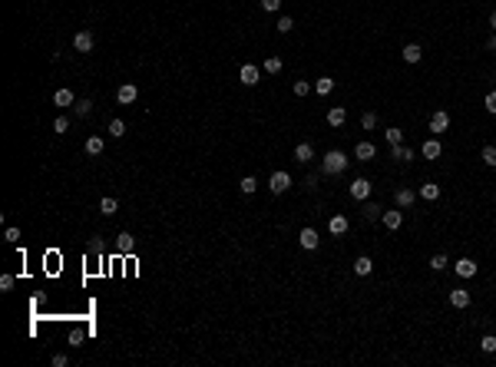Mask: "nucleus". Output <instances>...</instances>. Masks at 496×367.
I'll return each mask as SVG.
<instances>
[{
  "label": "nucleus",
  "mask_w": 496,
  "mask_h": 367,
  "mask_svg": "<svg viewBox=\"0 0 496 367\" xmlns=\"http://www.w3.org/2000/svg\"><path fill=\"white\" fill-rule=\"evenodd\" d=\"M347 162H351V159H347L344 152L331 149V152H327L324 159H321V172H324V175H341V172L347 169Z\"/></svg>",
  "instance_id": "obj_1"
},
{
  "label": "nucleus",
  "mask_w": 496,
  "mask_h": 367,
  "mask_svg": "<svg viewBox=\"0 0 496 367\" xmlns=\"http://www.w3.org/2000/svg\"><path fill=\"white\" fill-rule=\"evenodd\" d=\"M268 189H271L275 195H285V192L291 189V175H288V172H271V179H268Z\"/></svg>",
  "instance_id": "obj_2"
},
{
  "label": "nucleus",
  "mask_w": 496,
  "mask_h": 367,
  "mask_svg": "<svg viewBox=\"0 0 496 367\" xmlns=\"http://www.w3.org/2000/svg\"><path fill=\"white\" fill-rule=\"evenodd\" d=\"M446 129H450V112L437 109L434 116H430V132H434V136H443Z\"/></svg>",
  "instance_id": "obj_3"
},
{
  "label": "nucleus",
  "mask_w": 496,
  "mask_h": 367,
  "mask_svg": "<svg viewBox=\"0 0 496 367\" xmlns=\"http://www.w3.org/2000/svg\"><path fill=\"white\" fill-rule=\"evenodd\" d=\"M93 47H96V37H93L89 30H80V33L73 37V50H76V53H89Z\"/></svg>",
  "instance_id": "obj_4"
},
{
  "label": "nucleus",
  "mask_w": 496,
  "mask_h": 367,
  "mask_svg": "<svg viewBox=\"0 0 496 367\" xmlns=\"http://www.w3.org/2000/svg\"><path fill=\"white\" fill-rule=\"evenodd\" d=\"M371 182H367V179H354L351 182V199H358V202H367V199H371Z\"/></svg>",
  "instance_id": "obj_5"
},
{
  "label": "nucleus",
  "mask_w": 496,
  "mask_h": 367,
  "mask_svg": "<svg viewBox=\"0 0 496 367\" xmlns=\"http://www.w3.org/2000/svg\"><path fill=\"white\" fill-rule=\"evenodd\" d=\"M381 222H384V228H387V232H397L404 225V212L390 209V212H384V215H381Z\"/></svg>",
  "instance_id": "obj_6"
},
{
  "label": "nucleus",
  "mask_w": 496,
  "mask_h": 367,
  "mask_svg": "<svg viewBox=\"0 0 496 367\" xmlns=\"http://www.w3.org/2000/svg\"><path fill=\"white\" fill-rule=\"evenodd\" d=\"M354 156H358L361 162H371V159L377 156V146H374V143H367V139H361V143L354 146Z\"/></svg>",
  "instance_id": "obj_7"
},
{
  "label": "nucleus",
  "mask_w": 496,
  "mask_h": 367,
  "mask_svg": "<svg viewBox=\"0 0 496 367\" xmlns=\"http://www.w3.org/2000/svg\"><path fill=\"white\" fill-rule=\"evenodd\" d=\"M344 123H347V109H344V106H331V109H327V126L341 129Z\"/></svg>",
  "instance_id": "obj_8"
},
{
  "label": "nucleus",
  "mask_w": 496,
  "mask_h": 367,
  "mask_svg": "<svg viewBox=\"0 0 496 367\" xmlns=\"http://www.w3.org/2000/svg\"><path fill=\"white\" fill-rule=\"evenodd\" d=\"M136 96H139V89L132 86V83H123L120 89H116V100H120L123 106H129V103H136Z\"/></svg>",
  "instance_id": "obj_9"
},
{
  "label": "nucleus",
  "mask_w": 496,
  "mask_h": 367,
  "mask_svg": "<svg viewBox=\"0 0 496 367\" xmlns=\"http://www.w3.org/2000/svg\"><path fill=\"white\" fill-rule=\"evenodd\" d=\"M298 242H301V248L314 251V248L321 245V238H318V232H314V228H301V235H298Z\"/></svg>",
  "instance_id": "obj_10"
},
{
  "label": "nucleus",
  "mask_w": 496,
  "mask_h": 367,
  "mask_svg": "<svg viewBox=\"0 0 496 367\" xmlns=\"http://www.w3.org/2000/svg\"><path fill=\"white\" fill-rule=\"evenodd\" d=\"M440 152H443V146H440V139L434 136V139H427V143L420 146V156L423 159H440Z\"/></svg>",
  "instance_id": "obj_11"
},
{
  "label": "nucleus",
  "mask_w": 496,
  "mask_h": 367,
  "mask_svg": "<svg viewBox=\"0 0 496 367\" xmlns=\"http://www.w3.org/2000/svg\"><path fill=\"white\" fill-rule=\"evenodd\" d=\"M453 271H457L460 278H473V274H477V262H473V258H460V262L453 265Z\"/></svg>",
  "instance_id": "obj_12"
},
{
  "label": "nucleus",
  "mask_w": 496,
  "mask_h": 367,
  "mask_svg": "<svg viewBox=\"0 0 496 367\" xmlns=\"http://www.w3.org/2000/svg\"><path fill=\"white\" fill-rule=\"evenodd\" d=\"M239 80L245 83V86H255V83H258V66H255V63H245V66L239 70Z\"/></svg>",
  "instance_id": "obj_13"
},
{
  "label": "nucleus",
  "mask_w": 496,
  "mask_h": 367,
  "mask_svg": "<svg viewBox=\"0 0 496 367\" xmlns=\"http://www.w3.org/2000/svg\"><path fill=\"white\" fill-rule=\"evenodd\" d=\"M450 305L453 308H470V291H466V288H453V291H450Z\"/></svg>",
  "instance_id": "obj_14"
},
{
  "label": "nucleus",
  "mask_w": 496,
  "mask_h": 367,
  "mask_svg": "<svg viewBox=\"0 0 496 367\" xmlns=\"http://www.w3.org/2000/svg\"><path fill=\"white\" fill-rule=\"evenodd\" d=\"M390 159H397V162H410L414 159V149H410V146H390Z\"/></svg>",
  "instance_id": "obj_15"
},
{
  "label": "nucleus",
  "mask_w": 496,
  "mask_h": 367,
  "mask_svg": "<svg viewBox=\"0 0 496 367\" xmlns=\"http://www.w3.org/2000/svg\"><path fill=\"white\" fill-rule=\"evenodd\" d=\"M400 56H404V63H420L423 50H420V47H417V43H407V47H404V50H400Z\"/></svg>",
  "instance_id": "obj_16"
},
{
  "label": "nucleus",
  "mask_w": 496,
  "mask_h": 367,
  "mask_svg": "<svg viewBox=\"0 0 496 367\" xmlns=\"http://www.w3.org/2000/svg\"><path fill=\"white\" fill-rule=\"evenodd\" d=\"M347 225H351V222H347L344 215H334L331 222H327V232H331V235H344V232H347Z\"/></svg>",
  "instance_id": "obj_17"
},
{
  "label": "nucleus",
  "mask_w": 496,
  "mask_h": 367,
  "mask_svg": "<svg viewBox=\"0 0 496 367\" xmlns=\"http://www.w3.org/2000/svg\"><path fill=\"white\" fill-rule=\"evenodd\" d=\"M295 159H298V162H311V159H314V146H311V143H298V146H295Z\"/></svg>",
  "instance_id": "obj_18"
},
{
  "label": "nucleus",
  "mask_w": 496,
  "mask_h": 367,
  "mask_svg": "<svg viewBox=\"0 0 496 367\" xmlns=\"http://www.w3.org/2000/svg\"><path fill=\"white\" fill-rule=\"evenodd\" d=\"M420 199L437 202L440 199V186H437V182H423V186H420Z\"/></svg>",
  "instance_id": "obj_19"
},
{
  "label": "nucleus",
  "mask_w": 496,
  "mask_h": 367,
  "mask_svg": "<svg viewBox=\"0 0 496 367\" xmlns=\"http://www.w3.org/2000/svg\"><path fill=\"white\" fill-rule=\"evenodd\" d=\"M53 106H76L73 89H57V93H53Z\"/></svg>",
  "instance_id": "obj_20"
},
{
  "label": "nucleus",
  "mask_w": 496,
  "mask_h": 367,
  "mask_svg": "<svg viewBox=\"0 0 496 367\" xmlns=\"http://www.w3.org/2000/svg\"><path fill=\"white\" fill-rule=\"evenodd\" d=\"M414 202H417V192H414V189H400V192H397V205H400V209H410Z\"/></svg>",
  "instance_id": "obj_21"
},
{
  "label": "nucleus",
  "mask_w": 496,
  "mask_h": 367,
  "mask_svg": "<svg viewBox=\"0 0 496 367\" xmlns=\"http://www.w3.org/2000/svg\"><path fill=\"white\" fill-rule=\"evenodd\" d=\"M116 248H120V255H132V248H136V242H132V235H129V232H123V235H120V242H116Z\"/></svg>",
  "instance_id": "obj_22"
},
{
  "label": "nucleus",
  "mask_w": 496,
  "mask_h": 367,
  "mask_svg": "<svg viewBox=\"0 0 496 367\" xmlns=\"http://www.w3.org/2000/svg\"><path fill=\"white\" fill-rule=\"evenodd\" d=\"M371 271H374V262L367 255H361L358 262H354V274H361V278H364V274H371Z\"/></svg>",
  "instance_id": "obj_23"
},
{
  "label": "nucleus",
  "mask_w": 496,
  "mask_h": 367,
  "mask_svg": "<svg viewBox=\"0 0 496 367\" xmlns=\"http://www.w3.org/2000/svg\"><path fill=\"white\" fill-rule=\"evenodd\" d=\"M381 215H384V209L377 205V202H371V199H367V202H364V218H367V222H377Z\"/></svg>",
  "instance_id": "obj_24"
},
{
  "label": "nucleus",
  "mask_w": 496,
  "mask_h": 367,
  "mask_svg": "<svg viewBox=\"0 0 496 367\" xmlns=\"http://www.w3.org/2000/svg\"><path fill=\"white\" fill-rule=\"evenodd\" d=\"M331 89H334V80H331V76H321V80H314V93H318V96H327Z\"/></svg>",
  "instance_id": "obj_25"
},
{
  "label": "nucleus",
  "mask_w": 496,
  "mask_h": 367,
  "mask_svg": "<svg viewBox=\"0 0 496 367\" xmlns=\"http://www.w3.org/2000/svg\"><path fill=\"white\" fill-rule=\"evenodd\" d=\"M103 149H106V143H103V136H89V139H86V152H89V156H100Z\"/></svg>",
  "instance_id": "obj_26"
},
{
  "label": "nucleus",
  "mask_w": 496,
  "mask_h": 367,
  "mask_svg": "<svg viewBox=\"0 0 496 367\" xmlns=\"http://www.w3.org/2000/svg\"><path fill=\"white\" fill-rule=\"evenodd\" d=\"M384 139H387V146H400V143H404V129H397V126H390V129L384 132Z\"/></svg>",
  "instance_id": "obj_27"
},
{
  "label": "nucleus",
  "mask_w": 496,
  "mask_h": 367,
  "mask_svg": "<svg viewBox=\"0 0 496 367\" xmlns=\"http://www.w3.org/2000/svg\"><path fill=\"white\" fill-rule=\"evenodd\" d=\"M116 209H120V202H116L113 195H106V199H100V212H103V215H116Z\"/></svg>",
  "instance_id": "obj_28"
},
{
  "label": "nucleus",
  "mask_w": 496,
  "mask_h": 367,
  "mask_svg": "<svg viewBox=\"0 0 496 367\" xmlns=\"http://www.w3.org/2000/svg\"><path fill=\"white\" fill-rule=\"evenodd\" d=\"M239 189H242V192H245V195H251V192H255V189H258V179H255V175H245V179L239 182Z\"/></svg>",
  "instance_id": "obj_29"
},
{
  "label": "nucleus",
  "mask_w": 496,
  "mask_h": 367,
  "mask_svg": "<svg viewBox=\"0 0 496 367\" xmlns=\"http://www.w3.org/2000/svg\"><path fill=\"white\" fill-rule=\"evenodd\" d=\"M480 159L486 162V166L496 169V146H483V152H480Z\"/></svg>",
  "instance_id": "obj_30"
},
{
  "label": "nucleus",
  "mask_w": 496,
  "mask_h": 367,
  "mask_svg": "<svg viewBox=\"0 0 496 367\" xmlns=\"http://www.w3.org/2000/svg\"><path fill=\"white\" fill-rule=\"evenodd\" d=\"M109 136H116V139L126 136V123H123V119H109Z\"/></svg>",
  "instance_id": "obj_31"
},
{
  "label": "nucleus",
  "mask_w": 496,
  "mask_h": 367,
  "mask_svg": "<svg viewBox=\"0 0 496 367\" xmlns=\"http://www.w3.org/2000/svg\"><path fill=\"white\" fill-rule=\"evenodd\" d=\"M73 112H76V116H89V112H93V103H89V100H76Z\"/></svg>",
  "instance_id": "obj_32"
},
{
  "label": "nucleus",
  "mask_w": 496,
  "mask_h": 367,
  "mask_svg": "<svg viewBox=\"0 0 496 367\" xmlns=\"http://www.w3.org/2000/svg\"><path fill=\"white\" fill-rule=\"evenodd\" d=\"M480 351H483V354H496V337L486 334L483 341H480Z\"/></svg>",
  "instance_id": "obj_33"
},
{
  "label": "nucleus",
  "mask_w": 496,
  "mask_h": 367,
  "mask_svg": "<svg viewBox=\"0 0 496 367\" xmlns=\"http://www.w3.org/2000/svg\"><path fill=\"white\" fill-rule=\"evenodd\" d=\"M265 73H281V60H278V56H268V60H265Z\"/></svg>",
  "instance_id": "obj_34"
},
{
  "label": "nucleus",
  "mask_w": 496,
  "mask_h": 367,
  "mask_svg": "<svg viewBox=\"0 0 496 367\" xmlns=\"http://www.w3.org/2000/svg\"><path fill=\"white\" fill-rule=\"evenodd\" d=\"M446 265H450V258H446V255H434V258H430V268H434V271H443Z\"/></svg>",
  "instance_id": "obj_35"
},
{
  "label": "nucleus",
  "mask_w": 496,
  "mask_h": 367,
  "mask_svg": "<svg viewBox=\"0 0 496 367\" xmlns=\"http://www.w3.org/2000/svg\"><path fill=\"white\" fill-rule=\"evenodd\" d=\"M275 27H278V33H291V30H295V20H291V17H281Z\"/></svg>",
  "instance_id": "obj_36"
},
{
  "label": "nucleus",
  "mask_w": 496,
  "mask_h": 367,
  "mask_svg": "<svg viewBox=\"0 0 496 367\" xmlns=\"http://www.w3.org/2000/svg\"><path fill=\"white\" fill-rule=\"evenodd\" d=\"M66 129H69V119L66 116H57V119H53V132H60V136H63Z\"/></svg>",
  "instance_id": "obj_37"
},
{
  "label": "nucleus",
  "mask_w": 496,
  "mask_h": 367,
  "mask_svg": "<svg viewBox=\"0 0 496 367\" xmlns=\"http://www.w3.org/2000/svg\"><path fill=\"white\" fill-rule=\"evenodd\" d=\"M308 93H311V83L308 80H298L295 83V96H308Z\"/></svg>",
  "instance_id": "obj_38"
},
{
  "label": "nucleus",
  "mask_w": 496,
  "mask_h": 367,
  "mask_svg": "<svg viewBox=\"0 0 496 367\" xmlns=\"http://www.w3.org/2000/svg\"><path fill=\"white\" fill-rule=\"evenodd\" d=\"M361 126H364V129H374V126H377V112H364V116H361Z\"/></svg>",
  "instance_id": "obj_39"
},
{
  "label": "nucleus",
  "mask_w": 496,
  "mask_h": 367,
  "mask_svg": "<svg viewBox=\"0 0 496 367\" xmlns=\"http://www.w3.org/2000/svg\"><path fill=\"white\" fill-rule=\"evenodd\" d=\"M483 106H486V112H493V116H496V93H486Z\"/></svg>",
  "instance_id": "obj_40"
},
{
  "label": "nucleus",
  "mask_w": 496,
  "mask_h": 367,
  "mask_svg": "<svg viewBox=\"0 0 496 367\" xmlns=\"http://www.w3.org/2000/svg\"><path fill=\"white\" fill-rule=\"evenodd\" d=\"M13 288V274H4V278H0V291H10Z\"/></svg>",
  "instance_id": "obj_41"
},
{
  "label": "nucleus",
  "mask_w": 496,
  "mask_h": 367,
  "mask_svg": "<svg viewBox=\"0 0 496 367\" xmlns=\"http://www.w3.org/2000/svg\"><path fill=\"white\" fill-rule=\"evenodd\" d=\"M69 344H73V348H80V344H83V331H73V334H69Z\"/></svg>",
  "instance_id": "obj_42"
},
{
  "label": "nucleus",
  "mask_w": 496,
  "mask_h": 367,
  "mask_svg": "<svg viewBox=\"0 0 496 367\" xmlns=\"http://www.w3.org/2000/svg\"><path fill=\"white\" fill-rule=\"evenodd\" d=\"M66 361H69L66 354H53V367H66Z\"/></svg>",
  "instance_id": "obj_43"
},
{
  "label": "nucleus",
  "mask_w": 496,
  "mask_h": 367,
  "mask_svg": "<svg viewBox=\"0 0 496 367\" xmlns=\"http://www.w3.org/2000/svg\"><path fill=\"white\" fill-rule=\"evenodd\" d=\"M262 7H265V10H278V7H281V0H262Z\"/></svg>",
  "instance_id": "obj_44"
},
{
  "label": "nucleus",
  "mask_w": 496,
  "mask_h": 367,
  "mask_svg": "<svg viewBox=\"0 0 496 367\" xmlns=\"http://www.w3.org/2000/svg\"><path fill=\"white\" fill-rule=\"evenodd\" d=\"M100 251H103V242H96V238H93V242H89V255H100Z\"/></svg>",
  "instance_id": "obj_45"
},
{
  "label": "nucleus",
  "mask_w": 496,
  "mask_h": 367,
  "mask_svg": "<svg viewBox=\"0 0 496 367\" xmlns=\"http://www.w3.org/2000/svg\"><path fill=\"white\" fill-rule=\"evenodd\" d=\"M7 242H20V232L17 228H7Z\"/></svg>",
  "instance_id": "obj_46"
},
{
  "label": "nucleus",
  "mask_w": 496,
  "mask_h": 367,
  "mask_svg": "<svg viewBox=\"0 0 496 367\" xmlns=\"http://www.w3.org/2000/svg\"><path fill=\"white\" fill-rule=\"evenodd\" d=\"M486 47H490V50H496V30H493V37L486 40Z\"/></svg>",
  "instance_id": "obj_47"
},
{
  "label": "nucleus",
  "mask_w": 496,
  "mask_h": 367,
  "mask_svg": "<svg viewBox=\"0 0 496 367\" xmlns=\"http://www.w3.org/2000/svg\"><path fill=\"white\" fill-rule=\"evenodd\" d=\"M490 27H493V30H496V10L490 13Z\"/></svg>",
  "instance_id": "obj_48"
}]
</instances>
